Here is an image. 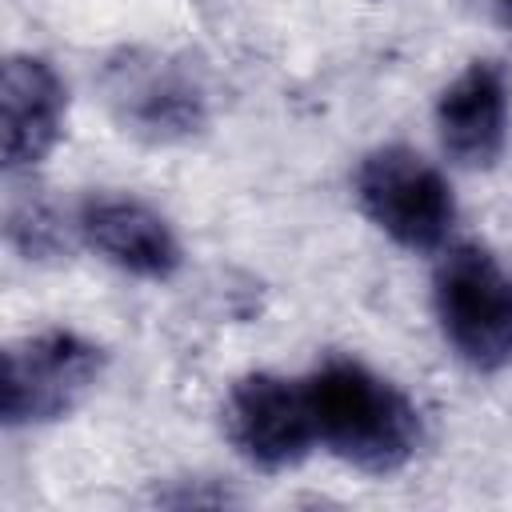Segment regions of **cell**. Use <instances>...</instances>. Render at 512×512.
<instances>
[{"mask_svg": "<svg viewBox=\"0 0 512 512\" xmlns=\"http://www.w3.org/2000/svg\"><path fill=\"white\" fill-rule=\"evenodd\" d=\"M316 440L364 476H392L424 444L416 400L356 356H328L304 376Z\"/></svg>", "mask_w": 512, "mask_h": 512, "instance_id": "obj_1", "label": "cell"}, {"mask_svg": "<svg viewBox=\"0 0 512 512\" xmlns=\"http://www.w3.org/2000/svg\"><path fill=\"white\" fill-rule=\"evenodd\" d=\"M432 312L444 344L472 372L512 364V268L484 244H448L432 268Z\"/></svg>", "mask_w": 512, "mask_h": 512, "instance_id": "obj_2", "label": "cell"}, {"mask_svg": "<svg viewBox=\"0 0 512 512\" xmlns=\"http://www.w3.org/2000/svg\"><path fill=\"white\" fill-rule=\"evenodd\" d=\"M360 212L396 248L428 256L444 252L456 228V192L448 176L408 144H380L352 172Z\"/></svg>", "mask_w": 512, "mask_h": 512, "instance_id": "obj_3", "label": "cell"}, {"mask_svg": "<svg viewBox=\"0 0 512 512\" xmlns=\"http://www.w3.org/2000/svg\"><path fill=\"white\" fill-rule=\"evenodd\" d=\"M100 92L120 132L144 144H184L208 124L196 68L156 48H120L100 72Z\"/></svg>", "mask_w": 512, "mask_h": 512, "instance_id": "obj_4", "label": "cell"}, {"mask_svg": "<svg viewBox=\"0 0 512 512\" xmlns=\"http://www.w3.org/2000/svg\"><path fill=\"white\" fill-rule=\"evenodd\" d=\"M104 364L108 352L72 328H44L12 340L4 348V376H0L4 428L64 420L96 388Z\"/></svg>", "mask_w": 512, "mask_h": 512, "instance_id": "obj_5", "label": "cell"}, {"mask_svg": "<svg viewBox=\"0 0 512 512\" xmlns=\"http://www.w3.org/2000/svg\"><path fill=\"white\" fill-rule=\"evenodd\" d=\"M224 436L256 472H288L320 444L304 380L244 372L224 396Z\"/></svg>", "mask_w": 512, "mask_h": 512, "instance_id": "obj_6", "label": "cell"}, {"mask_svg": "<svg viewBox=\"0 0 512 512\" xmlns=\"http://www.w3.org/2000/svg\"><path fill=\"white\" fill-rule=\"evenodd\" d=\"M72 220H76V240L124 276L160 284L172 280L184 264V248L172 220L144 196L88 192L76 204Z\"/></svg>", "mask_w": 512, "mask_h": 512, "instance_id": "obj_7", "label": "cell"}, {"mask_svg": "<svg viewBox=\"0 0 512 512\" xmlns=\"http://www.w3.org/2000/svg\"><path fill=\"white\" fill-rule=\"evenodd\" d=\"M440 152L468 172H488L508 148L512 80L500 60H468L436 96L432 108Z\"/></svg>", "mask_w": 512, "mask_h": 512, "instance_id": "obj_8", "label": "cell"}, {"mask_svg": "<svg viewBox=\"0 0 512 512\" xmlns=\"http://www.w3.org/2000/svg\"><path fill=\"white\" fill-rule=\"evenodd\" d=\"M68 120V84L52 60L32 52H12L0 72V136L4 168L32 172L64 136Z\"/></svg>", "mask_w": 512, "mask_h": 512, "instance_id": "obj_9", "label": "cell"}, {"mask_svg": "<svg viewBox=\"0 0 512 512\" xmlns=\"http://www.w3.org/2000/svg\"><path fill=\"white\" fill-rule=\"evenodd\" d=\"M8 244L20 248L28 260L60 256L68 248V232L76 236V220L64 224V216L36 192H12L8 196Z\"/></svg>", "mask_w": 512, "mask_h": 512, "instance_id": "obj_10", "label": "cell"}, {"mask_svg": "<svg viewBox=\"0 0 512 512\" xmlns=\"http://www.w3.org/2000/svg\"><path fill=\"white\" fill-rule=\"evenodd\" d=\"M484 8L496 16V24L512 36V0H484Z\"/></svg>", "mask_w": 512, "mask_h": 512, "instance_id": "obj_11", "label": "cell"}]
</instances>
